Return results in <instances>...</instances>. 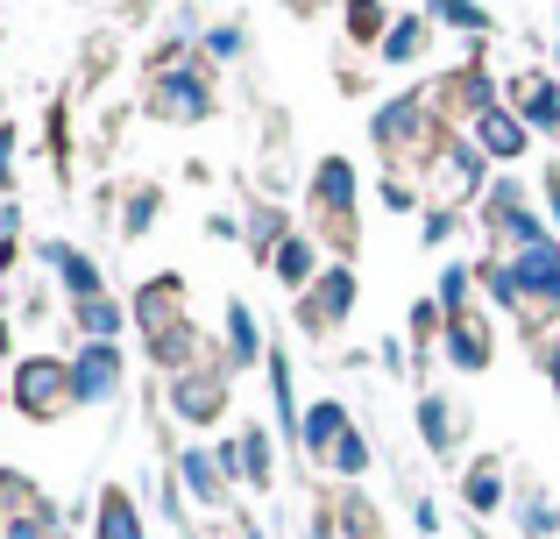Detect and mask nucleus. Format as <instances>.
I'll list each match as a JSON object with an SVG mask.
<instances>
[{
  "instance_id": "f257e3e1",
  "label": "nucleus",
  "mask_w": 560,
  "mask_h": 539,
  "mask_svg": "<svg viewBox=\"0 0 560 539\" xmlns=\"http://www.w3.org/2000/svg\"><path fill=\"white\" fill-rule=\"evenodd\" d=\"M313 221H319V242L334 249H355V171L348 156H327L313 178Z\"/></svg>"
},
{
  "instance_id": "f03ea898",
  "label": "nucleus",
  "mask_w": 560,
  "mask_h": 539,
  "mask_svg": "<svg viewBox=\"0 0 560 539\" xmlns=\"http://www.w3.org/2000/svg\"><path fill=\"white\" fill-rule=\"evenodd\" d=\"M65 398H79V390H71V370L57 355H28L22 370H14V405H22L28 419H57Z\"/></svg>"
},
{
  "instance_id": "7ed1b4c3",
  "label": "nucleus",
  "mask_w": 560,
  "mask_h": 539,
  "mask_svg": "<svg viewBox=\"0 0 560 539\" xmlns=\"http://www.w3.org/2000/svg\"><path fill=\"white\" fill-rule=\"evenodd\" d=\"M206 107H213V93H206L199 65H178V71L156 79V114L164 121H206Z\"/></svg>"
},
{
  "instance_id": "20e7f679",
  "label": "nucleus",
  "mask_w": 560,
  "mask_h": 539,
  "mask_svg": "<svg viewBox=\"0 0 560 539\" xmlns=\"http://www.w3.org/2000/svg\"><path fill=\"white\" fill-rule=\"evenodd\" d=\"M121 384V348H107V341H93L79 362H71V390H79V405H100L107 390Z\"/></svg>"
},
{
  "instance_id": "39448f33",
  "label": "nucleus",
  "mask_w": 560,
  "mask_h": 539,
  "mask_svg": "<svg viewBox=\"0 0 560 539\" xmlns=\"http://www.w3.org/2000/svg\"><path fill=\"white\" fill-rule=\"evenodd\" d=\"M348 305H355V277H348V270H327V277H319V284H313V298H305V305H299V327H313V333H327V327H334V319H341V313H348Z\"/></svg>"
},
{
  "instance_id": "423d86ee",
  "label": "nucleus",
  "mask_w": 560,
  "mask_h": 539,
  "mask_svg": "<svg viewBox=\"0 0 560 539\" xmlns=\"http://www.w3.org/2000/svg\"><path fill=\"white\" fill-rule=\"evenodd\" d=\"M447 355L454 362H462V370H482V362H490V327H482V319L476 313H468V305H462V313H454V327H447Z\"/></svg>"
},
{
  "instance_id": "0eeeda50",
  "label": "nucleus",
  "mask_w": 560,
  "mask_h": 539,
  "mask_svg": "<svg viewBox=\"0 0 560 539\" xmlns=\"http://www.w3.org/2000/svg\"><path fill=\"white\" fill-rule=\"evenodd\" d=\"M171 398H178V412H185V419H199V426H206V419L220 412V376H213V370H199V376L185 370V376H178V390H171Z\"/></svg>"
},
{
  "instance_id": "6e6552de",
  "label": "nucleus",
  "mask_w": 560,
  "mask_h": 539,
  "mask_svg": "<svg viewBox=\"0 0 560 539\" xmlns=\"http://www.w3.org/2000/svg\"><path fill=\"white\" fill-rule=\"evenodd\" d=\"M476 142H482V150H490V156H525V128L511 121L504 107L476 114Z\"/></svg>"
},
{
  "instance_id": "1a4fd4ad",
  "label": "nucleus",
  "mask_w": 560,
  "mask_h": 539,
  "mask_svg": "<svg viewBox=\"0 0 560 539\" xmlns=\"http://www.w3.org/2000/svg\"><path fill=\"white\" fill-rule=\"evenodd\" d=\"M178 476L191 490H199L206 504H228V476H220V455H199V447H191V455H178Z\"/></svg>"
},
{
  "instance_id": "9d476101",
  "label": "nucleus",
  "mask_w": 560,
  "mask_h": 539,
  "mask_svg": "<svg viewBox=\"0 0 560 539\" xmlns=\"http://www.w3.org/2000/svg\"><path fill=\"white\" fill-rule=\"evenodd\" d=\"M50 263H57V277H65V284H71V298H100V270L93 263H85V256L79 249H65V242H50Z\"/></svg>"
},
{
  "instance_id": "9b49d317",
  "label": "nucleus",
  "mask_w": 560,
  "mask_h": 539,
  "mask_svg": "<svg viewBox=\"0 0 560 539\" xmlns=\"http://www.w3.org/2000/svg\"><path fill=\"white\" fill-rule=\"evenodd\" d=\"M511 99H525V114H533L539 128H560V93L547 79H511Z\"/></svg>"
},
{
  "instance_id": "f8f14e48",
  "label": "nucleus",
  "mask_w": 560,
  "mask_h": 539,
  "mask_svg": "<svg viewBox=\"0 0 560 539\" xmlns=\"http://www.w3.org/2000/svg\"><path fill=\"white\" fill-rule=\"evenodd\" d=\"M100 539H142V518H136V504H128L121 490L100 497Z\"/></svg>"
},
{
  "instance_id": "ddd939ff",
  "label": "nucleus",
  "mask_w": 560,
  "mask_h": 539,
  "mask_svg": "<svg viewBox=\"0 0 560 539\" xmlns=\"http://www.w3.org/2000/svg\"><path fill=\"white\" fill-rule=\"evenodd\" d=\"M270 263H277V277H284V284H305V277H313V235H284Z\"/></svg>"
},
{
  "instance_id": "4468645a",
  "label": "nucleus",
  "mask_w": 560,
  "mask_h": 539,
  "mask_svg": "<svg viewBox=\"0 0 560 539\" xmlns=\"http://www.w3.org/2000/svg\"><path fill=\"white\" fill-rule=\"evenodd\" d=\"M468 512H497V504H504V469H497V461H482V469H468Z\"/></svg>"
},
{
  "instance_id": "2eb2a0df",
  "label": "nucleus",
  "mask_w": 560,
  "mask_h": 539,
  "mask_svg": "<svg viewBox=\"0 0 560 539\" xmlns=\"http://www.w3.org/2000/svg\"><path fill=\"white\" fill-rule=\"evenodd\" d=\"M341 433H348V412H341V405H313V419H305V441H313L319 455H334V447H341Z\"/></svg>"
},
{
  "instance_id": "dca6fc26",
  "label": "nucleus",
  "mask_w": 560,
  "mask_h": 539,
  "mask_svg": "<svg viewBox=\"0 0 560 539\" xmlns=\"http://www.w3.org/2000/svg\"><path fill=\"white\" fill-rule=\"evenodd\" d=\"M242 469L248 483H270V441L262 433H242V461H228V476Z\"/></svg>"
},
{
  "instance_id": "f3484780",
  "label": "nucleus",
  "mask_w": 560,
  "mask_h": 539,
  "mask_svg": "<svg viewBox=\"0 0 560 539\" xmlns=\"http://www.w3.org/2000/svg\"><path fill=\"white\" fill-rule=\"evenodd\" d=\"M228 341H234V362H256V319H248V305H228Z\"/></svg>"
},
{
  "instance_id": "a211bd4d",
  "label": "nucleus",
  "mask_w": 560,
  "mask_h": 539,
  "mask_svg": "<svg viewBox=\"0 0 560 539\" xmlns=\"http://www.w3.org/2000/svg\"><path fill=\"white\" fill-rule=\"evenodd\" d=\"M419 426H425V441H433L440 455L454 447V419H447V405H440V398H425V405H419Z\"/></svg>"
},
{
  "instance_id": "6ab92c4d",
  "label": "nucleus",
  "mask_w": 560,
  "mask_h": 539,
  "mask_svg": "<svg viewBox=\"0 0 560 539\" xmlns=\"http://www.w3.org/2000/svg\"><path fill=\"white\" fill-rule=\"evenodd\" d=\"M327 469H341V476H362V469H370V447H362V433H355V426L341 433V447L327 455Z\"/></svg>"
},
{
  "instance_id": "aec40b11",
  "label": "nucleus",
  "mask_w": 560,
  "mask_h": 539,
  "mask_svg": "<svg viewBox=\"0 0 560 539\" xmlns=\"http://www.w3.org/2000/svg\"><path fill=\"white\" fill-rule=\"evenodd\" d=\"M79 327H85V333H93V341H107V333H114V327H121V313H114V305H107V298H85V305H79Z\"/></svg>"
},
{
  "instance_id": "412c9836",
  "label": "nucleus",
  "mask_w": 560,
  "mask_h": 539,
  "mask_svg": "<svg viewBox=\"0 0 560 539\" xmlns=\"http://www.w3.org/2000/svg\"><path fill=\"white\" fill-rule=\"evenodd\" d=\"M419 50H425V22H397L383 36V57H419Z\"/></svg>"
},
{
  "instance_id": "4be33fe9",
  "label": "nucleus",
  "mask_w": 560,
  "mask_h": 539,
  "mask_svg": "<svg viewBox=\"0 0 560 539\" xmlns=\"http://www.w3.org/2000/svg\"><path fill=\"white\" fill-rule=\"evenodd\" d=\"M376 28H383V8H376V0H348V36H362V43H370Z\"/></svg>"
},
{
  "instance_id": "5701e85b",
  "label": "nucleus",
  "mask_w": 560,
  "mask_h": 539,
  "mask_svg": "<svg viewBox=\"0 0 560 539\" xmlns=\"http://www.w3.org/2000/svg\"><path fill=\"white\" fill-rule=\"evenodd\" d=\"M433 14H440V22H454V28H490V22H482V8H468V0H433Z\"/></svg>"
},
{
  "instance_id": "b1692460",
  "label": "nucleus",
  "mask_w": 560,
  "mask_h": 539,
  "mask_svg": "<svg viewBox=\"0 0 560 539\" xmlns=\"http://www.w3.org/2000/svg\"><path fill=\"white\" fill-rule=\"evenodd\" d=\"M150 221H156V192H136V199H128V213H121V235H142Z\"/></svg>"
},
{
  "instance_id": "393cba45",
  "label": "nucleus",
  "mask_w": 560,
  "mask_h": 539,
  "mask_svg": "<svg viewBox=\"0 0 560 539\" xmlns=\"http://www.w3.org/2000/svg\"><path fill=\"white\" fill-rule=\"evenodd\" d=\"M560 526V512H553V504L547 497H525V532H533V539H547Z\"/></svg>"
},
{
  "instance_id": "a878e982",
  "label": "nucleus",
  "mask_w": 560,
  "mask_h": 539,
  "mask_svg": "<svg viewBox=\"0 0 560 539\" xmlns=\"http://www.w3.org/2000/svg\"><path fill=\"white\" fill-rule=\"evenodd\" d=\"M8 539H50V518H8Z\"/></svg>"
},
{
  "instance_id": "bb28decb",
  "label": "nucleus",
  "mask_w": 560,
  "mask_h": 539,
  "mask_svg": "<svg viewBox=\"0 0 560 539\" xmlns=\"http://www.w3.org/2000/svg\"><path fill=\"white\" fill-rule=\"evenodd\" d=\"M8 150H14V136H8V128H0V171H8Z\"/></svg>"
},
{
  "instance_id": "cd10ccee",
  "label": "nucleus",
  "mask_w": 560,
  "mask_h": 539,
  "mask_svg": "<svg viewBox=\"0 0 560 539\" xmlns=\"http://www.w3.org/2000/svg\"><path fill=\"white\" fill-rule=\"evenodd\" d=\"M547 370H553V384H560V348H553V362H547Z\"/></svg>"
},
{
  "instance_id": "c85d7f7f",
  "label": "nucleus",
  "mask_w": 560,
  "mask_h": 539,
  "mask_svg": "<svg viewBox=\"0 0 560 539\" xmlns=\"http://www.w3.org/2000/svg\"><path fill=\"white\" fill-rule=\"evenodd\" d=\"M0 504H8V497H0Z\"/></svg>"
}]
</instances>
